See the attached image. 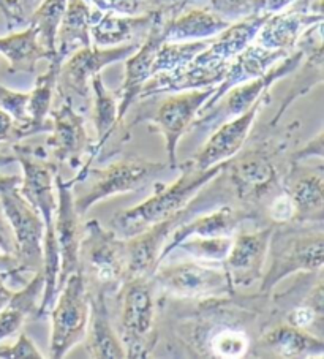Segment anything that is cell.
Segmentation results:
<instances>
[{
    "instance_id": "obj_1",
    "label": "cell",
    "mask_w": 324,
    "mask_h": 359,
    "mask_svg": "<svg viewBox=\"0 0 324 359\" xmlns=\"http://www.w3.org/2000/svg\"><path fill=\"white\" fill-rule=\"evenodd\" d=\"M228 163H219L208 170H198L193 162L182 165V175L170 185H161L146 201L117 212L109 228L122 239L133 238L152 225L171 219L191 203L199 190L220 175Z\"/></svg>"
},
{
    "instance_id": "obj_2",
    "label": "cell",
    "mask_w": 324,
    "mask_h": 359,
    "mask_svg": "<svg viewBox=\"0 0 324 359\" xmlns=\"http://www.w3.org/2000/svg\"><path fill=\"white\" fill-rule=\"evenodd\" d=\"M121 342L127 358L142 359L151 355L157 344L155 298L152 278L133 277L122 283Z\"/></svg>"
},
{
    "instance_id": "obj_3",
    "label": "cell",
    "mask_w": 324,
    "mask_h": 359,
    "mask_svg": "<svg viewBox=\"0 0 324 359\" xmlns=\"http://www.w3.org/2000/svg\"><path fill=\"white\" fill-rule=\"evenodd\" d=\"M49 315H51L49 358L62 359L84 339L87 321H89V292L86 287L83 269L67 278Z\"/></svg>"
},
{
    "instance_id": "obj_4",
    "label": "cell",
    "mask_w": 324,
    "mask_h": 359,
    "mask_svg": "<svg viewBox=\"0 0 324 359\" xmlns=\"http://www.w3.org/2000/svg\"><path fill=\"white\" fill-rule=\"evenodd\" d=\"M302 59L304 53L296 48L295 51H291L286 57L271 67L263 76L229 89L214 107L198 114L190 126V130H214L220 123L245 113L255 102H258L266 92L271 90L274 84L278 83L280 79L292 75L296 68L301 65Z\"/></svg>"
},
{
    "instance_id": "obj_5",
    "label": "cell",
    "mask_w": 324,
    "mask_h": 359,
    "mask_svg": "<svg viewBox=\"0 0 324 359\" xmlns=\"http://www.w3.org/2000/svg\"><path fill=\"white\" fill-rule=\"evenodd\" d=\"M79 262H84L90 277L100 287L98 292H114L126 282V239L98 220H89L83 230Z\"/></svg>"
},
{
    "instance_id": "obj_6",
    "label": "cell",
    "mask_w": 324,
    "mask_h": 359,
    "mask_svg": "<svg viewBox=\"0 0 324 359\" xmlns=\"http://www.w3.org/2000/svg\"><path fill=\"white\" fill-rule=\"evenodd\" d=\"M271 264L261 282V292L267 293L295 272L321 271L324 263V234L321 226L291 236L277 233L271 236Z\"/></svg>"
},
{
    "instance_id": "obj_7",
    "label": "cell",
    "mask_w": 324,
    "mask_h": 359,
    "mask_svg": "<svg viewBox=\"0 0 324 359\" xmlns=\"http://www.w3.org/2000/svg\"><path fill=\"white\" fill-rule=\"evenodd\" d=\"M140 45L141 43H126L111 48L90 45L78 49L62 62L58 78V97L72 103L74 108L76 102H89L92 78L100 75L106 67L126 60Z\"/></svg>"
},
{
    "instance_id": "obj_8",
    "label": "cell",
    "mask_w": 324,
    "mask_h": 359,
    "mask_svg": "<svg viewBox=\"0 0 324 359\" xmlns=\"http://www.w3.org/2000/svg\"><path fill=\"white\" fill-rule=\"evenodd\" d=\"M152 282L161 292L180 299H217L233 292L225 271L196 259L158 264Z\"/></svg>"
},
{
    "instance_id": "obj_9",
    "label": "cell",
    "mask_w": 324,
    "mask_h": 359,
    "mask_svg": "<svg viewBox=\"0 0 324 359\" xmlns=\"http://www.w3.org/2000/svg\"><path fill=\"white\" fill-rule=\"evenodd\" d=\"M166 165L160 162H149L142 158H126L111 163L102 170H89L92 184L83 196L74 198V208L79 215L86 214L97 203L114 195L127 194L141 189L149 181L165 171Z\"/></svg>"
},
{
    "instance_id": "obj_10",
    "label": "cell",
    "mask_w": 324,
    "mask_h": 359,
    "mask_svg": "<svg viewBox=\"0 0 324 359\" xmlns=\"http://www.w3.org/2000/svg\"><path fill=\"white\" fill-rule=\"evenodd\" d=\"M0 204L13 233L15 257L20 262L21 272L26 276L27 272L35 274L41 271L45 222L40 212L18 189L0 195Z\"/></svg>"
},
{
    "instance_id": "obj_11",
    "label": "cell",
    "mask_w": 324,
    "mask_h": 359,
    "mask_svg": "<svg viewBox=\"0 0 324 359\" xmlns=\"http://www.w3.org/2000/svg\"><path fill=\"white\" fill-rule=\"evenodd\" d=\"M323 21V0H296L288 8L267 18L255 43L271 51L291 53L305 30Z\"/></svg>"
},
{
    "instance_id": "obj_12",
    "label": "cell",
    "mask_w": 324,
    "mask_h": 359,
    "mask_svg": "<svg viewBox=\"0 0 324 359\" xmlns=\"http://www.w3.org/2000/svg\"><path fill=\"white\" fill-rule=\"evenodd\" d=\"M215 88L195 89L168 94L166 100L161 102L155 109L154 116L149 117L158 132L163 135L166 144L168 163L171 168H177V144L184 133L190 130L193 121L196 119L199 109L208 102Z\"/></svg>"
},
{
    "instance_id": "obj_13",
    "label": "cell",
    "mask_w": 324,
    "mask_h": 359,
    "mask_svg": "<svg viewBox=\"0 0 324 359\" xmlns=\"http://www.w3.org/2000/svg\"><path fill=\"white\" fill-rule=\"evenodd\" d=\"M13 156L22 166L24 176L18 190L39 210L46 226L54 225L55 209H58V194H55V175L58 163H49L45 154L27 151L26 146L13 144Z\"/></svg>"
},
{
    "instance_id": "obj_14",
    "label": "cell",
    "mask_w": 324,
    "mask_h": 359,
    "mask_svg": "<svg viewBox=\"0 0 324 359\" xmlns=\"http://www.w3.org/2000/svg\"><path fill=\"white\" fill-rule=\"evenodd\" d=\"M267 98H269V92H266L258 102H255L245 113L220 123L210 138L205 141L201 151L193 157V165L198 170H208L219 163H228L236 154H239L250 135L259 111L267 103Z\"/></svg>"
},
{
    "instance_id": "obj_15",
    "label": "cell",
    "mask_w": 324,
    "mask_h": 359,
    "mask_svg": "<svg viewBox=\"0 0 324 359\" xmlns=\"http://www.w3.org/2000/svg\"><path fill=\"white\" fill-rule=\"evenodd\" d=\"M272 233L269 226L253 233H241L233 239L231 250L223 262V271L233 290H245L263 278Z\"/></svg>"
},
{
    "instance_id": "obj_16",
    "label": "cell",
    "mask_w": 324,
    "mask_h": 359,
    "mask_svg": "<svg viewBox=\"0 0 324 359\" xmlns=\"http://www.w3.org/2000/svg\"><path fill=\"white\" fill-rule=\"evenodd\" d=\"M55 189H58V209L54 217V231L58 238L59 255H60V272L58 280V293L64 287L67 278L81 269L79 249H81V231L79 217L74 208V196L72 185L64 182L59 175H55Z\"/></svg>"
},
{
    "instance_id": "obj_17",
    "label": "cell",
    "mask_w": 324,
    "mask_h": 359,
    "mask_svg": "<svg viewBox=\"0 0 324 359\" xmlns=\"http://www.w3.org/2000/svg\"><path fill=\"white\" fill-rule=\"evenodd\" d=\"M168 18L173 16L158 15L144 41L141 43L140 48L133 54H130L126 59V76H123L121 89L116 90L117 97H119V114H117L119 127L122 126L123 119H126L128 109L138 100L140 92L144 88V84L152 76L155 55H157L161 43L165 41L163 27Z\"/></svg>"
},
{
    "instance_id": "obj_18",
    "label": "cell",
    "mask_w": 324,
    "mask_h": 359,
    "mask_svg": "<svg viewBox=\"0 0 324 359\" xmlns=\"http://www.w3.org/2000/svg\"><path fill=\"white\" fill-rule=\"evenodd\" d=\"M51 136L46 146L53 152L55 163H70L72 166L81 165V157L89 152V136L86 132V122L83 114L72 103L60 100L58 108L51 113Z\"/></svg>"
},
{
    "instance_id": "obj_19",
    "label": "cell",
    "mask_w": 324,
    "mask_h": 359,
    "mask_svg": "<svg viewBox=\"0 0 324 359\" xmlns=\"http://www.w3.org/2000/svg\"><path fill=\"white\" fill-rule=\"evenodd\" d=\"M185 214V209L180 210L171 219L158 222L136 236L126 239V280L133 277L152 278L160 264V253L166 239L170 238L174 228L184 222Z\"/></svg>"
},
{
    "instance_id": "obj_20",
    "label": "cell",
    "mask_w": 324,
    "mask_h": 359,
    "mask_svg": "<svg viewBox=\"0 0 324 359\" xmlns=\"http://www.w3.org/2000/svg\"><path fill=\"white\" fill-rule=\"evenodd\" d=\"M252 214H247L244 210L234 209L231 206H223L214 212L199 215L190 222H180L174 228L170 238L160 253V264L171 255L176 249V245L182 241L198 236V238H234L241 225L245 220H250Z\"/></svg>"
},
{
    "instance_id": "obj_21",
    "label": "cell",
    "mask_w": 324,
    "mask_h": 359,
    "mask_svg": "<svg viewBox=\"0 0 324 359\" xmlns=\"http://www.w3.org/2000/svg\"><path fill=\"white\" fill-rule=\"evenodd\" d=\"M227 68L228 65H199L191 60L190 64L173 68V70L155 73L140 92L138 100H147V98L177 94V92L185 90L215 88L225 76Z\"/></svg>"
},
{
    "instance_id": "obj_22",
    "label": "cell",
    "mask_w": 324,
    "mask_h": 359,
    "mask_svg": "<svg viewBox=\"0 0 324 359\" xmlns=\"http://www.w3.org/2000/svg\"><path fill=\"white\" fill-rule=\"evenodd\" d=\"M288 54L290 53L285 51H271V49H266L253 41L252 45H248L244 51L239 53L231 62H229L225 76H223L222 81L215 86L214 92H212V95L208 98V102L203 104V108L199 109V113H204L205 109L214 107L229 89L252 81L255 78L263 76L271 67L276 65L278 60H282Z\"/></svg>"
},
{
    "instance_id": "obj_23",
    "label": "cell",
    "mask_w": 324,
    "mask_h": 359,
    "mask_svg": "<svg viewBox=\"0 0 324 359\" xmlns=\"http://www.w3.org/2000/svg\"><path fill=\"white\" fill-rule=\"evenodd\" d=\"M269 16L271 15L252 13L242 18V20L231 22L219 35L210 39L208 48L199 53L193 62L208 67L228 65L236 55L244 51L248 45H252L255 36L258 35L259 29L263 27V24Z\"/></svg>"
},
{
    "instance_id": "obj_24",
    "label": "cell",
    "mask_w": 324,
    "mask_h": 359,
    "mask_svg": "<svg viewBox=\"0 0 324 359\" xmlns=\"http://www.w3.org/2000/svg\"><path fill=\"white\" fill-rule=\"evenodd\" d=\"M158 15L165 13L130 16L102 11L90 26L92 45L111 48L126 43H142Z\"/></svg>"
},
{
    "instance_id": "obj_25",
    "label": "cell",
    "mask_w": 324,
    "mask_h": 359,
    "mask_svg": "<svg viewBox=\"0 0 324 359\" xmlns=\"http://www.w3.org/2000/svg\"><path fill=\"white\" fill-rule=\"evenodd\" d=\"M102 13L86 0H67L55 40V59L60 64L78 49L90 46V26Z\"/></svg>"
},
{
    "instance_id": "obj_26",
    "label": "cell",
    "mask_w": 324,
    "mask_h": 359,
    "mask_svg": "<svg viewBox=\"0 0 324 359\" xmlns=\"http://www.w3.org/2000/svg\"><path fill=\"white\" fill-rule=\"evenodd\" d=\"M87 353L89 358L121 359L127 358L126 350L109 321L106 293L98 292L97 296H89V321H87Z\"/></svg>"
},
{
    "instance_id": "obj_27",
    "label": "cell",
    "mask_w": 324,
    "mask_h": 359,
    "mask_svg": "<svg viewBox=\"0 0 324 359\" xmlns=\"http://www.w3.org/2000/svg\"><path fill=\"white\" fill-rule=\"evenodd\" d=\"M259 348L274 358H321L324 342L323 337L286 323L267 331L259 340Z\"/></svg>"
},
{
    "instance_id": "obj_28",
    "label": "cell",
    "mask_w": 324,
    "mask_h": 359,
    "mask_svg": "<svg viewBox=\"0 0 324 359\" xmlns=\"http://www.w3.org/2000/svg\"><path fill=\"white\" fill-rule=\"evenodd\" d=\"M229 21L208 8H185L176 16L168 18L163 27L165 41L209 40L229 26Z\"/></svg>"
},
{
    "instance_id": "obj_29",
    "label": "cell",
    "mask_w": 324,
    "mask_h": 359,
    "mask_svg": "<svg viewBox=\"0 0 324 359\" xmlns=\"http://www.w3.org/2000/svg\"><path fill=\"white\" fill-rule=\"evenodd\" d=\"M43 288H45V278L43 272L39 271L29 282L24 283L22 290L13 292L7 306L0 311V344L20 334L29 318H39Z\"/></svg>"
},
{
    "instance_id": "obj_30",
    "label": "cell",
    "mask_w": 324,
    "mask_h": 359,
    "mask_svg": "<svg viewBox=\"0 0 324 359\" xmlns=\"http://www.w3.org/2000/svg\"><path fill=\"white\" fill-rule=\"evenodd\" d=\"M0 54L8 60L10 73H35L40 60H53L39 40V32L32 26L21 32H13L7 36H0Z\"/></svg>"
},
{
    "instance_id": "obj_31",
    "label": "cell",
    "mask_w": 324,
    "mask_h": 359,
    "mask_svg": "<svg viewBox=\"0 0 324 359\" xmlns=\"http://www.w3.org/2000/svg\"><path fill=\"white\" fill-rule=\"evenodd\" d=\"M288 191L296 208L295 222L323 225L324 184L321 175H305L299 177Z\"/></svg>"
},
{
    "instance_id": "obj_32",
    "label": "cell",
    "mask_w": 324,
    "mask_h": 359,
    "mask_svg": "<svg viewBox=\"0 0 324 359\" xmlns=\"http://www.w3.org/2000/svg\"><path fill=\"white\" fill-rule=\"evenodd\" d=\"M60 65L58 59L49 60L48 70L36 78L34 90L29 92V114L36 133L51 132V126H48V117L53 109L54 97L58 95Z\"/></svg>"
},
{
    "instance_id": "obj_33",
    "label": "cell",
    "mask_w": 324,
    "mask_h": 359,
    "mask_svg": "<svg viewBox=\"0 0 324 359\" xmlns=\"http://www.w3.org/2000/svg\"><path fill=\"white\" fill-rule=\"evenodd\" d=\"M190 4H195V0H90V5L100 11L130 16L151 13L176 16Z\"/></svg>"
},
{
    "instance_id": "obj_34",
    "label": "cell",
    "mask_w": 324,
    "mask_h": 359,
    "mask_svg": "<svg viewBox=\"0 0 324 359\" xmlns=\"http://www.w3.org/2000/svg\"><path fill=\"white\" fill-rule=\"evenodd\" d=\"M65 7L67 0H41L29 15V24L36 29L40 43L53 59H55V40Z\"/></svg>"
},
{
    "instance_id": "obj_35",
    "label": "cell",
    "mask_w": 324,
    "mask_h": 359,
    "mask_svg": "<svg viewBox=\"0 0 324 359\" xmlns=\"http://www.w3.org/2000/svg\"><path fill=\"white\" fill-rule=\"evenodd\" d=\"M209 43L210 39L196 41H163L155 55L152 75L190 64L199 53L208 48Z\"/></svg>"
},
{
    "instance_id": "obj_36",
    "label": "cell",
    "mask_w": 324,
    "mask_h": 359,
    "mask_svg": "<svg viewBox=\"0 0 324 359\" xmlns=\"http://www.w3.org/2000/svg\"><path fill=\"white\" fill-rule=\"evenodd\" d=\"M233 179L241 196L259 195L261 189H266L276 179V168L259 158L248 160L234 166Z\"/></svg>"
},
{
    "instance_id": "obj_37",
    "label": "cell",
    "mask_w": 324,
    "mask_h": 359,
    "mask_svg": "<svg viewBox=\"0 0 324 359\" xmlns=\"http://www.w3.org/2000/svg\"><path fill=\"white\" fill-rule=\"evenodd\" d=\"M209 355L220 359L245 358L250 350V337L241 327L223 326L208 340Z\"/></svg>"
},
{
    "instance_id": "obj_38",
    "label": "cell",
    "mask_w": 324,
    "mask_h": 359,
    "mask_svg": "<svg viewBox=\"0 0 324 359\" xmlns=\"http://www.w3.org/2000/svg\"><path fill=\"white\" fill-rule=\"evenodd\" d=\"M233 245V238H198L182 241L174 250H184L187 255L201 263H223Z\"/></svg>"
},
{
    "instance_id": "obj_39",
    "label": "cell",
    "mask_w": 324,
    "mask_h": 359,
    "mask_svg": "<svg viewBox=\"0 0 324 359\" xmlns=\"http://www.w3.org/2000/svg\"><path fill=\"white\" fill-rule=\"evenodd\" d=\"M286 323L311 332V330H320L323 327V283L318 280L313 292L304 304L297 306L286 315ZM313 334V332H311Z\"/></svg>"
},
{
    "instance_id": "obj_40",
    "label": "cell",
    "mask_w": 324,
    "mask_h": 359,
    "mask_svg": "<svg viewBox=\"0 0 324 359\" xmlns=\"http://www.w3.org/2000/svg\"><path fill=\"white\" fill-rule=\"evenodd\" d=\"M0 109L8 113L16 123L26 128L29 136L36 135L29 114V92H16L0 83Z\"/></svg>"
},
{
    "instance_id": "obj_41",
    "label": "cell",
    "mask_w": 324,
    "mask_h": 359,
    "mask_svg": "<svg viewBox=\"0 0 324 359\" xmlns=\"http://www.w3.org/2000/svg\"><path fill=\"white\" fill-rule=\"evenodd\" d=\"M209 7L229 22L252 15V0H209Z\"/></svg>"
},
{
    "instance_id": "obj_42",
    "label": "cell",
    "mask_w": 324,
    "mask_h": 359,
    "mask_svg": "<svg viewBox=\"0 0 324 359\" xmlns=\"http://www.w3.org/2000/svg\"><path fill=\"white\" fill-rule=\"evenodd\" d=\"M43 355L26 334H21L13 345L0 344V359H41Z\"/></svg>"
},
{
    "instance_id": "obj_43",
    "label": "cell",
    "mask_w": 324,
    "mask_h": 359,
    "mask_svg": "<svg viewBox=\"0 0 324 359\" xmlns=\"http://www.w3.org/2000/svg\"><path fill=\"white\" fill-rule=\"evenodd\" d=\"M269 217L272 222H276L278 225L295 222L296 208L288 190L282 191V194L274 198V201L269 206Z\"/></svg>"
},
{
    "instance_id": "obj_44",
    "label": "cell",
    "mask_w": 324,
    "mask_h": 359,
    "mask_svg": "<svg viewBox=\"0 0 324 359\" xmlns=\"http://www.w3.org/2000/svg\"><path fill=\"white\" fill-rule=\"evenodd\" d=\"M0 13L4 15L10 30L29 24V13L24 8L22 0H0Z\"/></svg>"
},
{
    "instance_id": "obj_45",
    "label": "cell",
    "mask_w": 324,
    "mask_h": 359,
    "mask_svg": "<svg viewBox=\"0 0 324 359\" xmlns=\"http://www.w3.org/2000/svg\"><path fill=\"white\" fill-rule=\"evenodd\" d=\"M26 128L16 123L8 113L0 109V144H10V142H18L27 138Z\"/></svg>"
},
{
    "instance_id": "obj_46",
    "label": "cell",
    "mask_w": 324,
    "mask_h": 359,
    "mask_svg": "<svg viewBox=\"0 0 324 359\" xmlns=\"http://www.w3.org/2000/svg\"><path fill=\"white\" fill-rule=\"evenodd\" d=\"M0 274L7 276V278H13L15 282H21L24 274L21 272L20 268V262L18 258L13 255V253H7L0 249Z\"/></svg>"
},
{
    "instance_id": "obj_47",
    "label": "cell",
    "mask_w": 324,
    "mask_h": 359,
    "mask_svg": "<svg viewBox=\"0 0 324 359\" xmlns=\"http://www.w3.org/2000/svg\"><path fill=\"white\" fill-rule=\"evenodd\" d=\"M295 2L296 0H252V13L276 15Z\"/></svg>"
},
{
    "instance_id": "obj_48",
    "label": "cell",
    "mask_w": 324,
    "mask_h": 359,
    "mask_svg": "<svg viewBox=\"0 0 324 359\" xmlns=\"http://www.w3.org/2000/svg\"><path fill=\"white\" fill-rule=\"evenodd\" d=\"M323 141H324V133L320 132L315 136V138H311V141H309L307 144L302 147V149H299L297 152H295L292 160L297 162V160H304V158H309V157L323 158V156H324V142Z\"/></svg>"
},
{
    "instance_id": "obj_49",
    "label": "cell",
    "mask_w": 324,
    "mask_h": 359,
    "mask_svg": "<svg viewBox=\"0 0 324 359\" xmlns=\"http://www.w3.org/2000/svg\"><path fill=\"white\" fill-rule=\"evenodd\" d=\"M0 249L7 253H13L15 255V239L13 233H11V226L8 224L7 217H5L2 204H0Z\"/></svg>"
},
{
    "instance_id": "obj_50",
    "label": "cell",
    "mask_w": 324,
    "mask_h": 359,
    "mask_svg": "<svg viewBox=\"0 0 324 359\" xmlns=\"http://www.w3.org/2000/svg\"><path fill=\"white\" fill-rule=\"evenodd\" d=\"M21 177L20 176H5L0 175V195L5 194V191L15 190L20 187Z\"/></svg>"
},
{
    "instance_id": "obj_51",
    "label": "cell",
    "mask_w": 324,
    "mask_h": 359,
    "mask_svg": "<svg viewBox=\"0 0 324 359\" xmlns=\"http://www.w3.org/2000/svg\"><path fill=\"white\" fill-rule=\"evenodd\" d=\"M5 282H7V277L0 276V311L7 306V302L10 301L11 296H13V290H10L7 285H5Z\"/></svg>"
},
{
    "instance_id": "obj_52",
    "label": "cell",
    "mask_w": 324,
    "mask_h": 359,
    "mask_svg": "<svg viewBox=\"0 0 324 359\" xmlns=\"http://www.w3.org/2000/svg\"><path fill=\"white\" fill-rule=\"evenodd\" d=\"M16 162V157L15 156H8V154H2L0 152V168L2 166H7V165H11Z\"/></svg>"
},
{
    "instance_id": "obj_53",
    "label": "cell",
    "mask_w": 324,
    "mask_h": 359,
    "mask_svg": "<svg viewBox=\"0 0 324 359\" xmlns=\"http://www.w3.org/2000/svg\"><path fill=\"white\" fill-rule=\"evenodd\" d=\"M40 2H41V0H22V5H24V8H26L27 13L30 15V13H32V10H34Z\"/></svg>"
},
{
    "instance_id": "obj_54",
    "label": "cell",
    "mask_w": 324,
    "mask_h": 359,
    "mask_svg": "<svg viewBox=\"0 0 324 359\" xmlns=\"http://www.w3.org/2000/svg\"><path fill=\"white\" fill-rule=\"evenodd\" d=\"M195 2H204V0H195Z\"/></svg>"
},
{
    "instance_id": "obj_55",
    "label": "cell",
    "mask_w": 324,
    "mask_h": 359,
    "mask_svg": "<svg viewBox=\"0 0 324 359\" xmlns=\"http://www.w3.org/2000/svg\"><path fill=\"white\" fill-rule=\"evenodd\" d=\"M0 276H2V277H7V276H4V274H0ZM7 280H8V278H7Z\"/></svg>"
}]
</instances>
